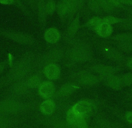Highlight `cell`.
I'll return each instance as SVG.
<instances>
[{
    "instance_id": "cell-1",
    "label": "cell",
    "mask_w": 132,
    "mask_h": 128,
    "mask_svg": "<svg viewBox=\"0 0 132 128\" xmlns=\"http://www.w3.org/2000/svg\"><path fill=\"white\" fill-rule=\"evenodd\" d=\"M0 34L9 40L21 44L32 45L34 43L33 38L25 33L9 30H0Z\"/></svg>"
},
{
    "instance_id": "cell-2",
    "label": "cell",
    "mask_w": 132,
    "mask_h": 128,
    "mask_svg": "<svg viewBox=\"0 0 132 128\" xmlns=\"http://www.w3.org/2000/svg\"><path fill=\"white\" fill-rule=\"evenodd\" d=\"M69 58L76 62H83L90 57V53L88 48L84 45L79 44L71 48L69 52Z\"/></svg>"
},
{
    "instance_id": "cell-3",
    "label": "cell",
    "mask_w": 132,
    "mask_h": 128,
    "mask_svg": "<svg viewBox=\"0 0 132 128\" xmlns=\"http://www.w3.org/2000/svg\"><path fill=\"white\" fill-rule=\"evenodd\" d=\"M21 104L12 100H6L0 102V112L4 114H13L21 109Z\"/></svg>"
},
{
    "instance_id": "cell-4",
    "label": "cell",
    "mask_w": 132,
    "mask_h": 128,
    "mask_svg": "<svg viewBox=\"0 0 132 128\" xmlns=\"http://www.w3.org/2000/svg\"><path fill=\"white\" fill-rule=\"evenodd\" d=\"M67 120L69 124L72 127H86L87 126L84 117L75 113L72 109L69 110L67 113Z\"/></svg>"
},
{
    "instance_id": "cell-5",
    "label": "cell",
    "mask_w": 132,
    "mask_h": 128,
    "mask_svg": "<svg viewBox=\"0 0 132 128\" xmlns=\"http://www.w3.org/2000/svg\"><path fill=\"white\" fill-rule=\"evenodd\" d=\"M39 94L45 99H49L54 94L55 86L51 81H44L41 83L39 86Z\"/></svg>"
},
{
    "instance_id": "cell-6",
    "label": "cell",
    "mask_w": 132,
    "mask_h": 128,
    "mask_svg": "<svg viewBox=\"0 0 132 128\" xmlns=\"http://www.w3.org/2000/svg\"><path fill=\"white\" fill-rule=\"evenodd\" d=\"M91 103L87 100H81L76 103L72 108V109L78 115L84 117L91 110Z\"/></svg>"
},
{
    "instance_id": "cell-7",
    "label": "cell",
    "mask_w": 132,
    "mask_h": 128,
    "mask_svg": "<svg viewBox=\"0 0 132 128\" xmlns=\"http://www.w3.org/2000/svg\"><path fill=\"white\" fill-rule=\"evenodd\" d=\"M61 37L60 31L56 27H50L44 32V38L50 44H55L59 41Z\"/></svg>"
},
{
    "instance_id": "cell-8",
    "label": "cell",
    "mask_w": 132,
    "mask_h": 128,
    "mask_svg": "<svg viewBox=\"0 0 132 128\" xmlns=\"http://www.w3.org/2000/svg\"><path fill=\"white\" fill-rule=\"evenodd\" d=\"M45 0H38L36 6L39 22L42 27H44L46 23V16L47 15L46 11Z\"/></svg>"
},
{
    "instance_id": "cell-9",
    "label": "cell",
    "mask_w": 132,
    "mask_h": 128,
    "mask_svg": "<svg viewBox=\"0 0 132 128\" xmlns=\"http://www.w3.org/2000/svg\"><path fill=\"white\" fill-rule=\"evenodd\" d=\"M46 77L52 80L57 79L60 75V69L59 66L54 63H50L44 68Z\"/></svg>"
},
{
    "instance_id": "cell-10",
    "label": "cell",
    "mask_w": 132,
    "mask_h": 128,
    "mask_svg": "<svg viewBox=\"0 0 132 128\" xmlns=\"http://www.w3.org/2000/svg\"><path fill=\"white\" fill-rule=\"evenodd\" d=\"M56 11L62 21H64L69 16L73 15L69 6L61 1L57 4Z\"/></svg>"
},
{
    "instance_id": "cell-11",
    "label": "cell",
    "mask_w": 132,
    "mask_h": 128,
    "mask_svg": "<svg viewBox=\"0 0 132 128\" xmlns=\"http://www.w3.org/2000/svg\"><path fill=\"white\" fill-rule=\"evenodd\" d=\"M55 109V103L53 100L50 98L43 101L40 106L41 112L46 115H50L53 114Z\"/></svg>"
},
{
    "instance_id": "cell-12",
    "label": "cell",
    "mask_w": 132,
    "mask_h": 128,
    "mask_svg": "<svg viewBox=\"0 0 132 128\" xmlns=\"http://www.w3.org/2000/svg\"><path fill=\"white\" fill-rule=\"evenodd\" d=\"M97 33L102 37L109 36L112 33V28L110 24L102 22L95 29Z\"/></svg>"
},
{
    "instance_id": "cell-13",
    "label": "cell",
    "mask_w": 132,
    "mask_h": 128,
    "mask_svg": "<svg viewBox=\"0 0 132 128\" xmlns=\"http://www.w3.org/2000/svg\"><path fill=\"white\" fill-rule=\"evenodd\" d=\"M106 82L109 86L115 89H120L123 85L121 78L117 76H109Z\"/></svg>"
},
{
    "instance_id": "cell-14",
    "label": "cell",
    "mask_w": 132,
    "mask_h": 128,
    "mask_svg": "<svg viewBox=\"0 0 132 128\" xmlns=\"http://www.w3.org/2000/svg\"><path fill=\"white\" fill-rule=\"evenodd\" d=\"M79 81L80 83L86 85H94L98 82L97 78L94 75L89 74H83L79 78Z\"/></svg>"
},
{
    "instance_id": "cell-15",
    "label": "cell",
    "mask_w": 132,
    "mask_h": 128,
    "mask_svg": "<svg viewBox=\"0 0 132 128\" xmlns=\"http://www.w3.org/2000/svg\"><path fill=\"white\" fill-rule=\"evenodd\" d=\"M80 27V21L79 15L77 16L71 22L67 29V33L70 37L74 36Z\"/></svg>"
},
{
    "instance_id": "cell-16",
    "label": "cell",
    "mask_w": 132,
    "mask_h": 128,
    "mask_svg": "<svg viewBox=\"0 0 132 128\" xmlns=\"http://www.w3.org/2000/svg\"><path fill=\"white\" fill-rule=\"evenodd\" d=\"M63 52L60 48H55L48 52L45 56V58L50 61H55L59 59L62 56Z\"/></svg>"
},
{
    "instance_id": "cell-17",
    "label": "cell",
    "mask_w": 132,
    "mask_h": 128,
    "mask_svg": "<svg viewBox=\"0 0 132 128\" xmlns=\"http://www.w3.org/2000/svg\"><path fill=\"white\" fill-rule=\"evenodd\" d=\"M94 70L101 75L109 76L113 72L114 69L109 66L97 65L95 67Z\"/></svg>"
},
{
    "instance_id": "cell-18",
    "label": "cell",
    "mask_w": 132,
    "mask_h": 128,
    "mask_svg": "<svg viewBox=\"0 0 132 128\" xmlns=\"http://www.w3.org/2000/svg\"><path fill=\"white\" fill-rule=\"evenodd\" d=\"M67 4L70 8L72 14L73 15L79 8L81 6L82 3L80 0H60Z\"/></svg>"
},
{
    "instance_id": "cell-19",
    "label": "cell",
    "mask_w": 132,
    "mask_h": 128,
    "mask_svg": "<svg viewBox=\"0 0 132 128\" xmlns=\"http://www.w3.org/2000/svg\"><path fill=\"white\" fill-rule=\"evenodd\" d=\"M75 87L71 84H65L62 86L59 89V95L65 97L70 95L75 90Z\"/></svg>"
},
{
    "instance_id": "cell-20",
    "label": "cell",
    "mask_w": 132,
    "mask_h": 128,
    "mask_svg": "<svg viewBox=\"0 0 132 128\" xmlns=\"http://www.w3.org/2000/svg\"><path fill=\"white\" fill-rule=\"evenodd\" d=\"M105 53L109 58L113 60H120L122 58V56L120 52L113 48H108L106 50Z\"/></svg>"
},
{
    "instance_id": "cell-21",
    "label": "cell",
    "mask_w": 132,
    "mask_h": 128,
    "mask_svg": "<svg viewBox=\"0 0 132 128\" xmlns=\"http://www.w3.org/2000/svg\"><path fill=\"white\" fill-rule=\"evenodd\" d=\"M46 11L47 15H52L56 11V5L55 0H45Z\"/></svg>"
},
{
    "instance_id": "cell-22",
    "label": "cell",
    "mask_w": 132,
    "mask_h": 128,
    "mask_svg": "<svg viewBox=\"0 0 132 128\" xmlns=\"http://www.w3.org/2000/svg\"><path fill=\"white\" fill-rule=\"evenodd\" d=\"M102 11L107 12H112L116 10V8L112 6L107 0H98Z\"/></svg>"
},
{
    "instance_id": "cell-23",
    "label": "cell",
    "mask_w": 132,
    "mask_h": 128,
    "mask_svg": "<svg viewBox=\"0 0 132 128\" xmlns=\"http://www.w3.org/2000/svg\"><path fill=\"white\" fill-rule=\"evenodd\" d=\"M121 50L127 52H132V41L119 42L117 45Z\"/></svg>"
},
{
    "instance_id": "cell-24",
    "label": "cell",
    "mask_w": 132,
    "mask_h": 128,
    "mask_svg": "<svg viewBox=\"0 0 132 128\" xmlns=\"http://www.w3.org/2000/svg\"><path fill=\"white\" fill-rule=\"evenodd\" d=\"M113 39L119 42L132 41V33H126L118 34L113 37Z\"/></svg>"
},
{
    "instance_id": "cell-25",
    "label": "cell",
    "mask_w": 132,
    "mask_h": 128,
    "mask_svg": "<svg viewBox=\"0 0 132 128\" xmlns=\"http://www.w3.org/2000/svg\"><path fill=\"white\" fill-rule=\"evenodd\" d=\"M88 4L89 8L94 12L100 13L102 11L98 0H89Z\"/></svg>"
},
{
    "instance_id": "cell-26",
    "label": "cell",
    "mask_w": 132,
    "mask_h": 128,
    "mask_svg": "<svg viewBox=\"0 0 132 128\" xmlns=\"http://www.w3.org/2000/svg\"><path fill=\"white\" fill-rule=\"evenodd\" d=\"M102 22H103V20L100 18L97 17H95L91 19L88 22L87 25L89 27L95 30Z\"/></svg>"
},
{
    "instance_id": "cell-27",
    "label": "cell",
    "mask_w": 132,
    "mask_h": 128,
    "mask_svg": "<svg viewBox=\"0 0 132 128\" xmlns=\"http://www.w3.org/2000/svg\"><path fill=\"white\" fill-rule=\"evenodd\" d=\"M40 79L37 76H34L30 77L27 81V85L31 87H36L41 84Z\"/></svg>"
},
{
    "instance_id": "cell-28",
    "label": "cell",
    "mask_w": 132,
    "mask_h": 128,
    "mask_svg": "<svg viewBox=\"0 0 132 128\" xmlns=\"http://www.w3.org/2000/svg\"><path fill=\"white\" fill-rule=\"evenodd\" d=\"M103 22L108 23L109 24H113L122 22L120 19L113 16H107L104 17L103 20Z\"/></svg>"
},
{
    "instance_id": "cell-29",
    "label": "cell",
    "mask_w": 132,
    "mask_h": 128,
    "mask_svg": "<svg viewBox=\"0 0 132 128\" xmlns=\"http://www.w3.org/2000/svg\"><path fill=\"white\" fill-rule=\"evenodd\" d=\"M123 84L126 85L132 84V74L128 73L124 75L121 78Z\"/></svg>"
},
{
    "instance_id": "cell-30",
    "label": "cell",
    "mask_w": 132,
    "mask_h": 128,
    "mask_svg": "<svg viewBox=\"0 0 132 128\" xmlns=\"http://www.w3.org/2000/svg\"><path fill=\"white\" fill-rule=\"evenodd\" d=\"M15 5H16L24 13H25L27 14L28 13V11L27 9L26 8V6L23 4L21 0H15Z\"/></svg>"
},
{
    "instance_id": "cell-31",
    "label": "cell",
    "mask_w": 132,
    "mask_h": 128,
    "mask_svg": "<svg viewBox=\"0 0 132 128\" xmlns=\"http://www.w3.org/2000/svg\"><path fill=\"white\" fill-rule=\"evenodd\" d=\"M27 3L31 7V8L34 10L36 9L37 3L38 0H25Z\"/></svg>"
},
{
    "instance_id": "cell-32",
    "label": "cell",
    "mask_w": 132,
    "mask_h": 128,
    "mask_svg": "<svg viewBox=\"0 0 132 128\" xmlns=\"http://www.w3.org/2000/svg\"><path fill=\"white\" fill-rule=\"evenodd\" d=\"M15 3V0H0V4L4 5H10Z\"/></svg>"
},
{
    "instance_id": "cell-33",
    "label": "cell",
    "mask_w": 132,
    "mask_h": 128,
    "mask_svg": "<svg viewBox=\"0 0 132 128\" xmlns=\"http://www.w3.org/2000/svg\"><path fill=\"white\" fill-rule=\"evenodd\" d=\"M8 124V121L6 119L0 118V127L6 126Z\"/></svg>"
},
{
    "instance_id": "cell-34",
    "label": "cell",
    "mask_w": 132,
    "mask_h": 128,
    "mask_svg": "<svg viewBox=\"0 0 132 128\" xmlns=\"http://www.w3.org/2000/svg\"><path fill=\"white\" fill-rule=\"evenodd\" d=\"M126 119L128 121L132 123V112H129L127 114Z\"/></svg>"
},
{
    "instance_id": "cell-35",
    "label": "cell",
    "mask_w": 132,
    "mask_h": 128,
    "mask_svg": "<svg viewBox=\"0 0 132 128\" xmlns=\"http://www.w3.org/2000/svg\"><path fill=\"white\" fill-rule=\"evenodd\" d=\"M5 63L4 62H0V75L3 72L5 69Z\"/></svg>"
},
{
    "instance_id": "cell-36",
    "label": "cell",
    "mask_w": 132,
    "mask_h": 128,
    "mask_svg": "<svg viewBox=\"0 0 132 128\" xmlns=\"http://www.w3.org/2000/svg\"><path fill=\"white\" fill-rule=\"evenodd\" d=\"M127 66L131 69H132V58L129 59L127 62Z\"/></svg>"
},
{
    "instance_id": "cell-37",
    "label": "cell",
    "mask_w": 132,
    "mask_h": 128,
    "mask_svg": "<svg viewBox=\"0 0 132 128\" xmlns=\"http://www.w3.org/2000/svg\"><path fill=\"white\" fill-rule=\"evenodd\" d=\"M129 15H130V17L132 18V9H130L129 11Z\"/></svg>"
},
{
    "instance_id": "cell-38",
    "label": "cell",
    "mask_w": 132,
    "mask_h": 128,
    "mask_svg": "<svg viewBox=\"0 0 132 128\" xmlns=\"http://www.w3.org/2000/svg\"><path fill=\"white\" fill-rule=\"evenodd\" d=\"M85 1H86V0H80V1H81V3H84V2H85Z\"/></svg>"
},
{
    "instance_id": "cell-39",
    "label": "cell",
    "mask_w": 132,
    "mask_h": 128,
    "mask_svg": "<svg viewBox=\"0 0 132 128\" xmlns=\"http://www.w3.org/2000/svg\"></svg>"
},
{
    "instance_id": "cell-40",
    "label": "cell",
    "mask_w": 132,
    "mask_h": 128,
    "mask_svg": "<svg viewBox=\"0 0 132 128\" xmlns=\"http://www.w3.org/2000/svg\"><path fill=\"white\" fill-rule=\"evenodd\" d=\"M24 1H25V0H24Z\"/></svg>"
}]
</instances>
